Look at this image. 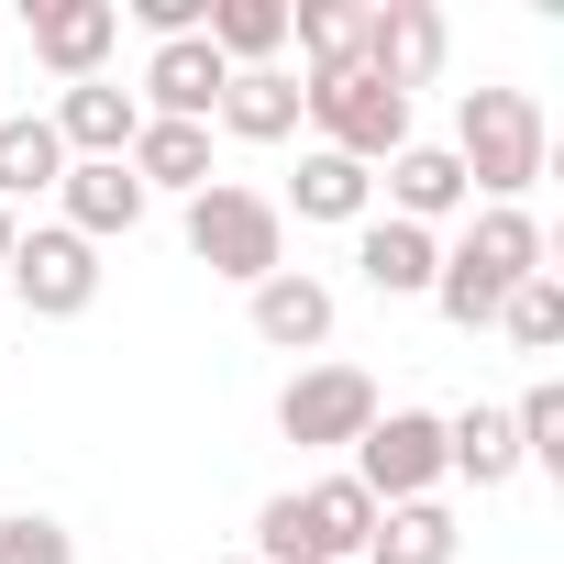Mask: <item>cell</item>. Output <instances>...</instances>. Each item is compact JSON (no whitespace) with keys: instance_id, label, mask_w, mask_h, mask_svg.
I'll return each instance as SVG.
<instances>
[{"instance_id":"obj_1","label":"cell","mask_w":564,"mask_h":564,"mask_svg":"<svg viewBox=\"0 0 564 564\" xmlns=\"http://www.w3.org/2000/svg\"><path fill=\"white\" fill-rule=\"evenodd\" d=\"M520 276H542V221L531 210H476L465 243H443V265H432V311L454 333H487Z\"/></svg>"},{"instance_id":"obj_2","label":"cell","mask_w":564,"mask_h":564,"mask_svg":"<svg viewBox=\"0 0 564 564\" xmlns=\"http://www.w3.org/2000/svg\"><path fill=\"white\" fill-rule=\"evenodd\" d=\"M443 155L465 166V188H487V210H520V188H542L553 133H542L531 89H465V100H454V144H443Z\"/></svg>"},{"instance_id":"obj_3","label":"cell","mask_w":564,"mask_h":564,"mask_svg":"<svg viewBox=\"0 0 564 564\" xmlns=\"http://www.w3.org/2000/svg\"><path fill=\"white\" fill-rule=\"evenodd\" d=\"M366 531H377V498L355 476H322L254 509V564H366Z\"/></svg>"},{"instance_id":"obj_4","label":"cell","mask_w":564,"mask_h":564,"mask_svg":"<svg viewBox=\"0 0 564 564\" xmlns=\"http://www.w3.org/2000/svg\"><path fill=\"white\" fill-rule=\"evenodd\" d=\"M188 254L210 276H232V289H265V276L289 265V210H276L265 188H243V177H210L188 199Z\"/></svg>"},{"instance_id":"obj_5","label":"cell","mask_w":564,"mask_h":564,"mask_svg":"<svg viewBox=\"0 0 564 564\" xmlns=\"http://www.w3.org/2000/svg\"><path fill=\"white\" fill-rule=\"evenodd\" d=\"M300 122H322V144L355 155V166H388V155L410 144V100H399L377 67H311V78H300Z\"/></svg>"},{"instance_id":"obj_6","label":"cell","mask_w":564,"mask_h":564,"mask_svg":"<svg viewBox=\"0 0 564 564\" xmlns=\"http://www.w3.org/2000/svg\"><path fill=\"white\" fill-rule=\"evenodd\" d=\"M344 476H355L377 509H399V498H443V421H432V410H377Z\"/></svg>"},{"instance_id":"obj_7","label":"cell","mask_w":564,"mask_h":564,"mask_svg":"<svg viewBox=\"0 0 564 564\" xmlns=\"http://www.w3.org/2000/svg\"><path fill=\"white\" fill-rule=\"evenodd\" d=\"M366 421H377V377L366 366H300L276 388V432L300 454H344V443H366Z\"/></svg>"},{"instance_id":"obj_8","label":"cell","mask_w":564,"mask_h":564,"mask_svg":"<svg viewBox=\"0 0 564 564\" xmlns=\"http://www.w3.org/2000/svg\"><path fill=\"white\" fill-rule=\"evenodd\" d=\"M12 300H23L34 322H78V311L100 300V243H78L67 221H34V232L12 243Z\"/></svg>"},{"instance_id":"obj_9","label":"cell","mask_w":564,"mask_h":564,"mask_svg":"<svg viewBox=\"0 0 564 564\" xmlns=\"http://www.w3.org/2000/svg\"><path fill=\"white\" fill-rule=\"evenodd\" d=\"M23 34H34V56L78 89V78H100V67H111L122 12H111V0H23Z\"/></svg>"},{"instance_id":"obj_10","label":"cell","mask_w":564,"mask_h":564,"mask_svg":"<svg viewBox=\"0 0 564 564\" xmlns=\"http://www.w3.org/2000/svg\"><path fill=\"white\" fill-rule=\"evenodd\" d=\"M355 67H377V78L410 100L421 78H443V12H432V0H377V12H366V45H355Z\"/></svg>"},{"instance_id":"obj_11","label":"cell","mask_w":564,"mask_h":564,"mask_svg":"<svg viewBox=\"0 0 564 564\" xmlns=\"http://www.w3.org/2000/svg\"><path fill=\"white\" fill-rule=\"evenodd\" d=\"M221 78H232V67L210 56V34H177V45L144 56V89H133V100H144V122H210V111H221Z\"/></svg>"},{"instance_id":"obj_12","label":"cell","mask_w":564,"mask_h":564,"mask_svg":"<svg viewBox=\"0 0 564 564\" xmlns=\"http://www.w3.org/2000/svg\"><path fill=\"white\" fill-rule=\"evenodd\" d=\"M56 199H67V232H78V243H111V232H133V221L155 210V199L133 188V166H122V155H67Z\"/></svg>"},{"instance_id":"obj_13","label":"cell","mask_w":564,"mask_h":564,"mask_svg":"<svg viewBox=\"0 0 564 564\" xmlns=\"http://www.w3.org/2000/svg\"><path fill=\"white\" fill-rule=\"evenodd\" d=\"M56 144L67 155H133V133H144V100L133 89H111V78H78V89H56Z\"/></svg>"},{"instance_id":"obj_14","label":"cell","mask_w":564,"mask_h":564,"mask_svg":"<svg viewBox=\"0 0 564 564\" xmlns=\"http://www.w3.org/2000/svg\"><path fill=\"white\" fill-rule=\"evenodd\" d=\"M355 265H366L377 300H432L443 232H421V221H355Z\"/></svg>"},{"instance_id":"obj_15","label":"cell","mask_w":564,"mask_h":564,"mask_svg":"<svg viewBox=\"0 0 564 564\" xmlns=\"http://www.w3.org/2000/svg\"><path fill=\"white\" fill-rule=\"evenodd\" d=\"M254 344L322 355V344H333V289H322V276H300V265H276L265 289H254Z\"/></svg>"},{"instance_id":"obj_16","label":"cell","mask_w":564,"mask_h":564,"mask_svg":"<svg viewBox=\"0 0 564 564\" xmlns=\"http://www.w3.org/2000/svg\"><path fill=\"white\" fill-rule=\"evenodd\" d=\"M465 199H476V188H465V166H454L443 144L410 133V144L388 155V221H421V232H432V221H454Z\"/></svg>"},{"instance_id":"obj_17","label":"cell","mask_w":564,"mask_h":564,"mask_svg":"<svg viewBox=\"0 0 564 564\" xmlns=\"http://www.w3.org/2000/svg\"><path fill=\"white\" fill-rule=\"evenodd\" d=\"M210 122H221L232 144H289V133H300V78H289V67H232Z\"/></svg>"},{"instance_id":"obj_18","label":"cell","mask_w":564,"mask_h":564,"mask_svg":"<svg viewBox=\"0 0 564 564\" xmlns=\"http://www.w3.org/2000/svg\"><path fill=\"white\" fill-rule=\"evenodd\" d=\"M122 166H133L144 199H155V188H166V199H199V188H210V122H144Z\"/></svg>"},{"instance_id":"obj_19","label":"cell","mask_w":564,"mask_h":564,"mask_svg":"<svg viewBox=\"0 0 564 564\" xmlns=\"http://www.w3.org/2000/svg\"><path fill=\"white\" fill-rule=\"evenodd\" d=\"M366 199H377V166H355V155L311 144V155H300V177H289V199H276V210H300V221H366Z\"/></svg>"},{"instance_id":"obj_20","label":"cell","mask_w":564,"mask_h":564,"mask_svg":"<svg viewBox=\"0 0 564 564\" xmlns=\"http://www.w3.org/2000/svg\"><path fill=\"white\" fill-rule=\"evenodd\" d=\"M443 476H465L476 498L509 487V476H520V432H509V410H454V421H443Z\"/></svg>"},{"instance_id":"obj_21","label":"cell","mask_w":564,"mask_h":564,"mask_svg":"<svg viewBox=\"0 0 564 564\" xmlns=\"http://www.w3.org/2000/svg\"><path fill=\"white\" fill-rule=\"evenodd\" d=\"M56 177H67V144H56V122H45V111H0V210L45 199Z\"/></svg>"},{"instance_id":"obj_22","label":"cell","mask_w":564,"mask_h":564,"mask_svg":"<svg viewBox=\"0 0 564 564\" xmlns=\"http://www.w3.org/2000/svg\"><path fill=\"white\" fill-rule=\"evenodd\" d=\"M454 509L443 498H399V509H377V531H366V564H454Z\"/></svg>"},{"instance_id":"obj_23","label":"cell","mask_w":564,"mask_h":564,"mask_svg":"<svg viewBox=\"0 0 564 564\" xmlns=\"http://www.w3.org/2000/svg\"><path fill=\"white\" fill-rule=\"evenodd\" d=\"M210 56L221 67H276V45H289V0H210Z\"/></svg>"},{"instance_id":"obj_24","label":"cell","mask_w":564,"mask_h":564,"mask_svg":"<svg viewBox=\"0 0 564 564\" xmlns=\"http://www.w3.org/2000/svg\"><path fill=\"white\" fill-rule=\"evenodd\" d=\"M498 333H509L520 355H553V344H564V276H553V265L520 276V289L498 300Z\"/></svg>"},{"instance_id":"obj_25","label":"cell","mask_w":564,"mask_h":564,"mask_svg":"<svg viewBox=\"0 0 564 564\" xmlns=\"http://www.w3.org/2000/svg\"><path fill=\"white\" fill-rule=\"evenodd\" d=\"M289 34H300V56H311V67H355L366 12H355V0H300V12H289Z\"/></svg>"},{"instance_id":"obj_26","label":"cell","mask_w":564,"mask_h":564,"mask_svg":"<svg viewBox=\"0 0 564 564\" xmlns=\"http://www.w3.org/2000/svg\"><path fill=\"white\" fill-rule=\"evenodd\" d=\"M0 564H78V542H67L56 509H12L0 520Z\"/></svg>"},{"instance_id":"obj_27","label":"cell","mask_w":564,"mask_h":564,"mask_svg":"<svg viewBox=\"0 0 564 564\" xmlns=\"http://www.w3.org/2000/svg\"><path fill=\"white\" fill-rule=\"evenodd\" d=\"M509 432H520V465H564V388L542 377V388L509 410Z\"/></svg>"},{"instance_id":"obj_28","label":"cell","mask_w":564,"mask_h":564,"mask_svg":"<svg viewBox=\"0 0 564 564\" xmlns=\"http://www.w3.org/2000/svg\"><path fill=\"white\" fill-rule=\"evenodd\" d=\"M12 243H23V221H12V210H0V265H12Z\"/></svg>"},{"instance_id":"obj_29","label":"cell","mask_w":564,"mask_h":564,"mask_svg":"<svg viewBox=\"0 0 564 564\" xmlns=\"http://www.w3.org/2000/svg\"><path fill=\"white\" fill-rule=\"evenodd\" d=\"M232 564H254V553H232Z\"/></svg>"}]
</instances>
